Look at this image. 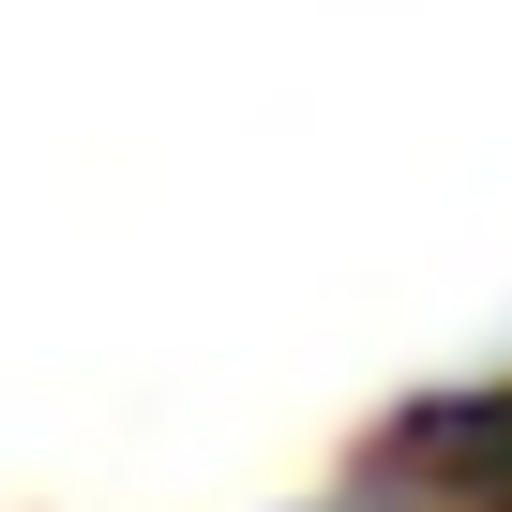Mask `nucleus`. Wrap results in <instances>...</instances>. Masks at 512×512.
<instances>
[]
</instances>
